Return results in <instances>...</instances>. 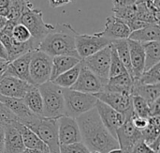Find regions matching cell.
<instances>
[{"mask_svg": "<svg viewBox=\"0 0 160 153\" xmlns=\"http://www.w3.org/2000/svg\"><path fill=\"white\" fill-rule=\"evenodd\" d=\"M80 127L82 142L90 151L109 153L119 149L118 142L102 123L95 108L76 119Z\"/></svg>", "mask_w": 160, "mask_h": 153, "instance_id": "cell-1", "label": "cell"}, {"mask_svg": "<svg viewBox=\"0 0 160 153\" xmlns=\"http://www.w3.org/2000/svg\"><path fill=\"white\" fill-rule=\"evenodd\" d=\"M77 34L78 32L68 24L54 25L53 29L39 43L38 50L46 53L52 57L71 55L80 58L75 45V37Z\"/></svg>", "mask_w": 160, "mask_h": 153, "instance_id": "cell-2", "label": "cell"}, {"mask_svg": "<svg viewBox=\"0 0 160 153\" xmlns=\"http://www.w3.org/2000/svg\"><path fill=\"white\" fill-rule=\"evenodd\" d=\"M42 97V117L46 119H58L65 115V101L63 88L48 81L38 87Z\"/></svg>", "mask_w": 160, "mask_h": 153, "instance_id": "cell-3", "label": "cell"}, {"mask_svg": "<svg viewBox=\"0 0 160 153\" xmlns=\"http://www.w3.org/2000/svg\"><path fill=\"white\" fill-rule=\"evenodd\" d=\"M23 125L31 129L46 144L49 153H60V144L57 134V119L35 116Z\"/></svg>", "mask_w": 160, "mask_h": 153, "instance_id": "cell-4", "label": "cell"}, {"mask_svg": "<svg viewBox=\"0 0 160 153\" xmlns=\"http://www.w3.org/2000/svg\"><path fill=\"white\" fill-rule=\"evenodd\" d=\"M65 115L77 119L96 107L98 98L93 94L82 93L71 88H63Z\"/></svg>", "mask_w": 160, "mask_h": 153, "instance_id": "cell-5", "label": "cell"}, {"mask_svg": "<svg viewBox=\"0 0 160 153\" xmlns=\"http://www.w3.org/2000/svg\"><path fill=\"white\" fill-rule=\"evenodd\" d=\"M19 22L29 30L31 39L38 46V48L43 39L54 27V25L45 23L43 20L42 11L40 9L35 8L34 7L26 8L22 14Z\"/></svg>", "mask_w": 160, "mask_h": 153, "instance_id": "cell-6", "label": "cell"}, {"mask_svg": "<svg viewBox=\"0 0 160 153\" xmlns=\"http://www.w3.org/2000/svg\"><path fill=\"white\" fill-rule=\"evenodd\" d=\"M52 57L40 50L31 52L29 72L34 86H40L51 81Z\"/></svg>", "mask_w": 160, "mask_h": 153, "instance_id": "cell-7", "label": "cell"}, {"mask_svg": "<svg viewBox=\"0 0 160 153\" xmlns=\"http://www.w3.org/2000/svg\"><path fill=\"white\" fill-rule=\"evenodd\" d=\"M81 63L97 75L106 86L109 80L111 63V43L100 51L81 60Z\"/></svg>", "mask_w": 160, "mask_h": 153, "instance_id": "cell-8", "label": "cell"}, {"mask_svg": "<svg viewBox=\"0 0 160 153\" xmlns=\"http://www.w3.org/2000/svg\"><path fill=\"white\" fill-rule=\"evenodd\" d=\"M110 43V40L105 37L98 36L97 33L93 35L78 33L75 37L76 51L81 60L107 47Z\"/></svg>", "mask_w": 160, "mask_h": 153, "instance_id": "cell-9", "label": "cell"}, {"mask_svg": "<svg viewBox=\"0 0 160 153\" xmlns=\"http://www.w3.org/2000/svg\"><path fill=\"white\" fill-rule=\"evenodd\" d=\"M95 96L100 102L108 104L114 110L123 114L126 119H131L134 115L133 106H132V96L125 95L121 93L101 91Z\"/></svg>", "mask_w": 160, "mask_h": 153, "instance_id": "cell-10", "label": "cell"}, {"mask_svg": "<svg viewBox=\"0 0 160 153\" xmlns=\"http://www.w3.org/2000/svg\"><path fill=\"white\" fill-rule=\"evenodd\" d=\"M57 134L60 146L82 142L81 131L76 119L66 115L57 119Z\"/></svg>", "mask_w": 160, "mask_h": 153, "instance_id": "cell-11", "label": "cell"}, {"mask_svg": "<svg viewBox=\"0 0 160 153\" xmlns=\"http://www.w3.org/2000/svg\"><path fill=\"white\" fill-rule=\"evenodd\" d=\"M105 85L91 71L82 64L79 76L75 84L70 87L73 90L88 94H98L104 90Z\"/></svg>", "mask_w": 160, "mask_h": 153, "instance_id": "cell-12", "label": "cell"}, {"mask_svg": "<svg viewBox=\"0 0 160 153\" xmlns=\"http://www.w3.org/2000/svg\"><path fill=\"white\" fill-rule=\"evenodd\" d=\"M96 109L104 126L111 133V135L116 138V131L123 125L126 120V117L99 100H98L96 103Z\"/></svg>", "mask_w": 160, "mask_h": 153, "instance_id": "cell-13", "label": "cell"}, {"mask_svg": "<svg viewBox=\"0 0 160 153\" xmlns=\"http://www.w3.org/2000/svg\"><path fill=\"white\" fill-rule=\"evenodd\" d=\"M116 139L119 149L126 153H129L139 141L143 140L142 132L134 127L131 119H126L123 125L116 131Z\"/></svg>", "mask_w": 160, "mask_h": 153, "instance_id": "cell-14", "label": "cell"}, {"mask_svg": "<svg viewBox=\"0 0 160 153\" xmlns=\"http://www.w3.org/2000/svg\"><path fill=\"white\" fill-rule=\"evenodd\" d=\"M32 85L10 75L0 77V95L10 98L22 99Z\"/></svg>", "mask_w": 160, "mask_h": 153, "instance_id": "cell-15", "label": "cell"}, {"mask_svg": "<svg viewBox=\"0 0 160 153\" xmlns=\"http://www.w3.org/2000/svg\"><path fill=\"white\" fill-rule=\"evenodd\" d=\"M16 121L8 124H4V152L22 153L25 150L22 138L19 129L16 126Z\"/></svg>", "mask_w": 160, "mask_h": 153, "instance_id": "cell-16", "label": "cell"}, {"mask_svg": "<svg viewBox=\"0 0 160 153\" xmlns=\"http://www.w3.org/2000/svg\"><path fill=\"white\" fill-rule=\"evenodd\" d=\"M130 32V29L125 22L115 16H110L106 19L104 30L98 32L97 34L98 36L105 37L112 41L114 40L128 39Z\"/></svg>", "mask_w": 160, "mask_h": 153, "instance_id": "cell-17", "label": "cell"}, {"mask_svg": "<svg viewBox=\"0 0 160 153\" xmlns=\"http://www.w3.org/2000/svg\"><path fill=\"white\" fill-rule=\"evenodd\" d=\"M30 58H31V52H28L14 60L8 62L7 69L3 74L14 76L16 78H19L22 81H25L33 85L29 72Z\"/></svg>", "mask_w": 160, "mask_h": 153, "instance_id": "cell-18", "label": "cell"}, {"mask_svg": "<svg viewBox=\"0 0 160 153\" xmlns=\"http://www.w3.org/2000/svg\"><path fill=\"white\" fill-rule=\"evenodd\" d=\"M128 44L129 48L130 63L133 73V81L138 80L142 73L144 71L145 55L142 44L141 42L128 39Z\"/></svg>", "mask_w": 160, "mask_h": 153, "instance_id": "cell-19", "label": "cell"}, {"mask_svg": "<svg viewBox=\"0 0 160 153\" xmlns=\"http://www.w3.org/2000/svg\"><path fill=\"white\" fill-rule=\"evenodd\" d=\"M0 102L3 103L15 115L17 120L22 124H24L26 121L37 116L28 109V107L23 103L22 99L10 98L0 95Z\"/></svg>", "mask_w": 160, "mask_h": 153, "instance_id": "cell-20", "label": "cell"}, {"mask_svg": "<svg viewBox=\"0 0 160 153\" xmlns=\"http://www.w3.org/2000/svg\"><path fill=\"white\" fill-rule=\"evenodd\" d=\"M133 86V80L128 74V72H125L118 76L109 78L104 90L109 92L121 93L125 95H131Z\"/></svg>", "mask_w": 160, "mask_h": 153, "instance_id": "cell-21", "label": "cell"}, {"mask_svg": "<svg viewBox=\"0 0 160 153\" xmlns=\"http://www.w3.org/2000/svg\"><path fill=\"white\" fill-rule=\"evenodd\" d=\"M16 126L21 133L25 150H38L42 151H49L46 144L31 129H29L27 126L23 125L19 121H16Z\"/></svg>", "mask_w": 160, "mask_h": 153, "instance_id": "cell-22", "label": "cell"}, {"mask_svg": "<svg viewBox=\"0 0 160 153\" xmlns=\"http://www.w3.org/2000/svg\"><path fill=\"white\" fill-rule=\"evenodd\" d=\"M160 27L159 24H150L141 29L130 32L128 39L144 43L149 41H159Z\"/></svg>", "mask_w": 160, "mask_h": 153, "instance_id": "cell-23", "label": "cell"}, {"mask_svg": "<svg viewBox=\"0 0 160 153\" xmlns=\"http://www.w3.org/2000/svg\"><path fill=\"white\" fill-rule=\"evenodd\" d=\"M81 62V59L71 55H57L53 56L52 59V73L51 81L55 79L60 74L70 70L78 63Z\"/></svg>", "mask_w": 160, "mask_h": 153, "instance_id": "cell-24", "label": "cell"}, {"mask_svg": "<svg viewBox=\"0 0 160 153\" xmlns=\"http://www.w3.org/2000/svg\"><path fill=\"white\" fill-rule=\"evenodd\" d=\"M131 96H140L150 104L160 98V84L143 85L138 81H133Z\"/></svg>", "mask_w": 160, "mask_h": 153, "instance_id": "cell-25", "label": "cell"}, {"mask_svg": "<svg viewBox=\"0 0 160 153\" xmlns=\"http://www.w3.org/2000/svg\"><path fill=\"white\" fill-rule=\"evenodd\" d=\"M22 101L32 113H34L37 116L42 115V109H43L42 97L37 86L32 85L29 87L24 97L22 98Z\"/></svg>", "mask_w": 160, "mask_h": 153, "instance_id": "cell-26", "label": "cell"}, {"mask_svg": "<svg viewBox=\"0 0 160 153\" xmlns=\"http://www.w3.org/2000/svg\"><path fill=\"white\" fill-rule=\"evenodd\" d=\"M112 45L116 50V53L124 64L127 71L130 75V77L133 80V73H132V68L130 63V55H129V48L128 44V39H121V40H114L111 41Z\"/></svg>", "mask_w": 160, "mask_h": 153, "instance_id": "cell-27", "label": "cell"}, {"mask_svg": "<svg viewBox=\"0 0 160 153\" xmlns=\"http://www.w3.org/2000/svg\"><path fill=\"white\" fill-rule=\"evenodd\" d=\"M142 44L145 55L144 71H147L160 63V44L159 41H149Z\"/></svg>", "mask_w": 160, "mask_h": 153, "instance_id": "cell-28", "label": "cell"}, {"mask_svg": "<svg viewBox=\"0 0 160 153\" xmlns=\"http://www.w3.org/2000/svg\"><path fill=\"white\" fill-rule=\"evenodd\" d=\"M81 67H82V63L80 62L76 66L71 68L70 70H68V71H65L64 73L60 74L59 76H57L52 82L62 88H70L75 84V82L79 76Z\"/></svg>", "mask_w": 160, "mask_h": 153, "instance_id": "cell-29", "label": "cell"}, {"mask_svg": "<svg viewBox=\"0 0 160 153\" xmlns=\"http://www.w3.org/2000/svg\"><path fill=\"white\" fill-rule=\"evenodd\" d=\"M142 132L143 141L149 145L160 137V116L149 117L148 124Z\"/></svg>", "mask_w": 160, "mask_h": 153, "instance_id": "cell-30", "label": "cell"}, {"mask_svg": "<svg viewBox=\"0 0 160 153\" xmlns=\"http://www.w3.org/2000/svg\"><path fill=\"white\" fill-rule=\"evenodd\" d=\"M34 5L30 0H9L8 6V15L7 17L8 20L19 22L22 14L28 8H32Z\"/></svg>", "mask_w": 160, "mask_h": 153, "instance_id": "cell-31", "label": "cell"}, {"mask_svg": "<svg viewBox=\"0 0 160 153\" xmlns=\"http://www.w3.org/2000/svg\"><path fill=\"white\" fill-rule=\"evenodd\" d=\"M138 81L143 85H157L160 84V63L155 65L147 71H144Z\"/></svg>", "mask_w": 160, "mask_h": 153, "instance_id": "cell-32", "label": "cell"}, {"mask_svg": "<svg viewBox=\"0 0 160 153\" xmlns=\"http://www.w3.org/2000/svg\"><path fill=\"white\" fill-rule=\"evenodd\" d=\"M125 72H128L124 64L120 60L116 50L111 43V63H110V73L109 78H112L115 76H118L120 74H123Z\"/></svg>", "mask_w": 160, "mask_h": 153, "instance_id": "cell-33", "label": "cell"}, {"mask_svg": "<svg viewBox=\"0 0 160 153\" xmlns=\"http://www.w3.org/2000/svg\"><path fill=\"white\" fill-rule=\"evenodd\" d=\"M136 18L149 24H159V20L150 10L145 1L136 5Z\"/></svg>", "mask_w": 160, "mask_h": 153, "instance_id": "cell-34", "label": "cell"}, {"mask_svg": "<svg viewBox=\"0 0 160 153\" xmlns=\"http://www.w3.org/2000/svg\"><path fill=\"white\" fill-rule=\"evenodd\" d=\"M132 106L134 114L148 119L150 117L149 114V103L140 96H132Z\"/></svg>", "mask_w": 160, "mask_h": 153, "instance_id": "cell-35", "label": "cell"}, {"mask_svg": "<svg viewBox=\"0 0 160 153\" xmlns=\"http://www.w3.org/2000/svg\"><path fill=\"white\" fill-rule=\"evenodd\" d=\"M11 38L17 42H27L31 40V34L29 30L19 22L12 28Z\"/></svg>", "mask_w": 160, "mask_h": 153, "instance_id": "cell-36", "label": "cell"}, {"mask_svg": "<svg viewBox=\"0 0 160 153\" xmlns=\"http://www.w3.org/2000/svg\"><path fill=\"white\" fill-rule=\"evenodd\" d=\"M112 11L115 17L121 19L125 23L136 18V5L121 7V8H113Z\"/></svg>", "mask_w": 160, "mask_h": 153, "instance_id": "cell-37", "label": "cell"}, {"mask_svg": "<svg viewBox=\"0 0 160 153\" xmlns=\"http://www.w3.org/2000/svg\"><path fill=\"white\" fill-rule=\"evenodd\" d=\"M89 149L82 143H75L71 145L60 146V153H90Z\"/></svg>", "mask_w": 160, "mask_h": 153, "instance_id": "cell-38", "label": "cell"}, {"mask_svg": "<svg viewBox=\"0 0 160 153\" xmlns=\"http://www.w3.org/2000/svg\"><path fill=\"white\" fill-rule=\"evenodd\" d=\"M15 120H17L15 115L3 103L0 102V122L3 124H8Z\"/></svg>", "mask_w": 160, "mask_h": 153, "instance_id": "cell-39", "label": "cell"}, {"mask_svg": "<svg viewBox=\"0 0 160 153\" xmlns=\"http://www.w3.org/2000/svg\"><path fill=\"white\" fill-rule=\"evenodd\" d=\"M129 153H159L153 150L143 140L139 141L129 151Z\"/></svg>", "mask_w": 160, "mask_h": 153, "instance_id": "cell-40", "label": "cell"}, {"mask_svg": "<svg viewBox=\"0 0 160 153\" xmlns=\"http://www.w3.org/2000/svg\"><path fill=\"white\" fill-rule=\"evenodd\" d=\"M131 122L136 129H138L139 131H142L143 129H145V127L148 124V119L142 118L134 114L133 117L131 118Z\"/></svg>", "mask_w": 160, "mask_h": 153, "instance_id": "cell-41", "label": "cell"}, {"mask_svg": "<svg viewBox=\"0 0 160 153\" xmlns=\"http://www.w3.org/2000/svg\"><path fill=\"white\" fill-rule=\"evenodd\" d=\"M126 24L128 26V28L132 32V31L141 29V28H142L144 26H147L150 24L149 23H146V22H143V21H141V20H139L137 18H134L132 20H129L128 22H126Z\"/></svg>", "mask_w": 160, "mask_h": 153, "instance_id": "cell-42", "label": "cell"}, {"mask_svg": "<svg viewBox=\"0 0 160 153\" xmlns=\"http://www.w3.org/2000/svg\"><path fill=\"white\" fill-rule=\"evenodd\" d=\"M143 1L145 0H112V4H113V8H121V7L137 5Z\"/></svg>", "mask_w": 160, "mask_h": 153, "instance_id": "cell-43", "label": "cell"}, {"mask_svg": "<svg viewBox=\"0 0 160 153\" xmlns=\"http://www.w3.org/2000/svg\"><path fill=\"white\" fill-rule=\"evenodd\" d=\"M149 114L150 117L160 116V98L149 104Z\"/></svg>", "mask_w": 160, "mask_h": 153, "instance_id": "cell-44", "label": "cell"}, {"mask_svg": "<svg viewBox=\"0 0 160 153\" xmlns=\"http://www.w3.org/2000/svg\"><path fill=\"white\" fill-rule=\"evenodd\" d=\"M74 0H49V4H50V7L51 8H59L61 6L69 4V3H71Z\"/></svg>", "mask_w": 160, "mask_h": 153, "instance_id": "cell-45", "label": "cell"}, {"mask_svg": "<svg viewBox=\"0 0 160 153\" xmlns=\"http://www.w3.org/2000/svg\"><path fill=\"white\" fill-rule=\"evenodd\" d=\"M4 124L0 122V153L4 152Z\"/></svg>", "mask_w": 160, "mask_h": 153, "instance_id": "cell-46", "label": "cell"}, {"mask_svg": "<svg viewBox=\"0 0 160 153\" xmlns=\"http://www.w3.org/2000/svg\"><path fill=\"white\" fill-rule=\"evenodd\" d=\"M0 59H2L3 61L8 62V52L6 50V48L4 47V45L0 42Z\"/></svg>", "mask_w": 160, "mask_h": 153, "instance_id": "cell-47", "label": "cell"}, {"mask_svg": "<svg viewBox=\"0 0 160 153\" xmlns=\"http://www.w3.org/2000/svg\"><path fill=\"white\" fill-rule=\"evenodd\" d=\"M159 138H158V139H156L154 142H152L151 144H149L148 146L153 150H155L156 152H159V150H160V144H159Z\"/></svg>", "mask_w": 160, "mask_h": 153, "instance_id": "cell-48", "label": "cell"}, {"mask_svg": "<svg viewBox=\"0 0 160 153\" xmlns=\"http://www.w3.org/2000/svg\"><path fill=\"white\" fill-rule=\"evenodd\" d=\"M8 7H0V16L8 17Z\"/></svg>", "mask_w": 160, "mask_h": 153, "instance_id": "cell-49", "label": "cell"}, {"mask_svg": "<svg viewBox=\"0 0 160 153\" xmlns=\"http://www.w3.org/2000/svg\"><path fill=\"white\" fill-rule=\"evenodd\" d=\"M7 21H8V19H7L6 17L0 16V32H1L2 29L5 27V25H6V24H7Z\"/></svg>", "mask_w": 160, "mask_h": 153, "instance_id": "cell-50", "label": "cell"}, {"mask_svg": "<svg viewBox=\"0 0 160 153\" xmlns=\"http://www.w3.org/2000/svg\"><path fill=\"white\" fill-rule=\"evenodd\" d=\"M26 153H49V151H42V150H25Z\"/></svg>", "mask_w": 160, "mask_h": 153, "instance_id": "cell-51", "label": "cell"}, {"mask_svg": "<svg viewBox=\"0 0 160 153\" xmlns=\"http://www.w3.org/2000/svg\"><path fill=\"white\" fill-rule=\"evenodd\" d=\"M9 0H0V7H8Z\"/></svg>", "mask_w": 160, "mask_h": 153, "instance_id": "cell-52", "label": "cell"}, {"mask_svg": "<svg viewBox=\"0 0 160 153\" xmlns=\"http://www.w3.org/2000/svg\"><path fill=\"white\" fill-rule=\"evenodd\" d=\"M109 153H126L124 152L122 150H120V149H117V150H112V151H110Z\"/></svg>", "mask_w": 160, "mask_h": 153, "instance_id": "cell-53", "label": "cell"}, {"mask_svg": "<svg viewBox=\"0 0 160 153\" xmlns=\"http://www.w3.org/2000/svg\"><path fill=\"white\" fill-rule=\"evenodd\" d=\"M90 153H100L99 151H91Z\"/></svg>", "mask_w": 160, "mask_h": 153, "instance_id": "cell-54", "label": "cell"}, {"mask_svg": "<svg viewBox=\"0 0 160 153\" xmlns=\"http://www.w3.org/2000/svg\"><path fill=\"white\" fill-rule=\"evenodd\" d=\"M0 61H3V60H2V59H0ZM5 62H6V61H5Z\"/></svg>", "mask_w": 160, "mask_h": 153, "instance_id": "cell-55", "label": "cell"}, {"mask_svg": "<svg viewBox=\"0 0 160 153\" xmlns=\"http://www.w3.org/2000/svg\"><path fill=\"white\" fill-rule=\"evenodd\" d=\"M22 153H26V152H25V151H23V152H22Z\"/></svg>", "mask_w": 160, "mask_h": 153, "instance_id": "cell-56", "label": "cell"}]
</instances>
